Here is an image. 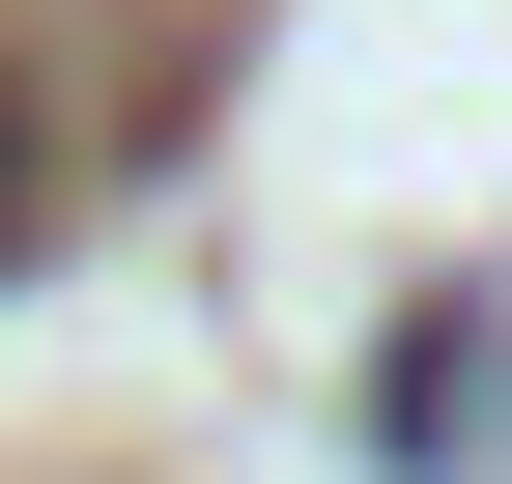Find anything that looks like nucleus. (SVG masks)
<instances>
[{"label": "nucleus", "mask_w": 512, "mask_h": 484, "mask_svg": "<svg viewBox=\"0 0 512 484\" xmlns=\"http://www.w3.org/2000/svg\"><path fill=\"white\" fill-rule=\"evenodd\" d=\"M29 228H57V114L0 86V257H29Z\"/></svg>", "instance_id": "nucleus-1"}]
</instances>
